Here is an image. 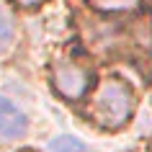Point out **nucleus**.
Returning a JSON list of instances; mask_svg holds the SVG:
<instances>
[{
  "instance_id": "f257e3e1",
  "label": "nucleus",
  "mask_w": 152,
  "mask_h": 152,
  "mask_svg": "<svg viewBox=\"0 0 152 152\" xmlns=\"http://www.w3.org/2000/svg\"><path fill=\"white\" fill-rule=\"evenodd\" d=\"M93 119L103 129H121L134 113V96L124 80L108 77L101 83L93 98Z\"/></svg>"
},
{
  "instance_id": "f03ea898",
  "label": "nucleus",
  "mask_w": 152,
  "mask_h": 152,
  "mask_svg": "<svg viewBox=\"0 0 152 152\" xmlns=\"http://www.w3.org/2000/svg\"><path fill=\"white\" fill-rule=\"evenodd\" d=\"M52 83H54L57 93H62L64 98L75 101V98L85 96V90H88V85H90V75H88L85 67L62 59V62H57L54 70H52Z\"/></svg>"
},
{
  "instance_id": "7ed1b4c3",
  "label": "nucleus",
  "mask_w": 152,
  "mask_h": 152,
  "mask_svg": "<svg viewBox=\"0 0 152 152\" xmlns=\"http://www.w3.org/2000/svg\"><path fill=\"white\" fill-rule=\"evenodd\" d=\"M0 126H3V139L5 142H13L18 137H23L26 126H28L21 108H16L8 98H3V103H0Z\"/></svg>"
},
{
  "instance_id": "20e7f679",
  "label": "nucleus",
  "mask_w": 152,
  "mask_h": 152,
  "mask_svg": "<svg viewBox=\"0 0 152 152\" xmlns=\"http://www.w3.org/2000/svg\"><path fill=\"white\" fill-rule=\"evenodd\" d=\"M49 152H90L83 142H77L75 137H54L49 142Z\"/></svg>"
},
{
  "instance_id": "39448f33",
  "label": "nucleus",
  "mask_w": 152,
  "mask_h": 152,
  "mask_svg": "<svg viewBox=\"0 0 152 152\" xmlns=\"http://www.w3.org/2000/svg\"><path fill=\"white\" fill-rule=\"evenodd\" d=\"M10 41V13L3 10V44Z\"/></svg>"
},
{
  "instance_id": "423d86ee",
  "label": "nucleus",
  "mask_w": 152,
  "mask_h": 152,
  "mask_svg": "<svg viewBox=\"0 0 152 152\" xmlns=\"http://www.w3.org/2000/svg\"><path fill=\"white\" fill-rule=\"evenodd\" d=\"M18 3H21V5H28V8H31V5H39L41 0H18Z\"/></svg>"
}]
</instances>
